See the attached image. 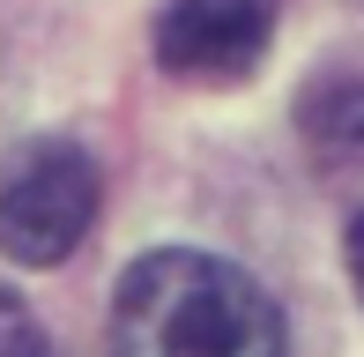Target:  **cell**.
I'll return each mask as SVG.
<instances>
[{
    "mask_svg": "<svg viewBox=\"0 0 364 357\" xmlns=\"http://www.w3.org/2000/svg\"><path fill=\"white\" fill-rule=\"evenodd\" d=\"M119 357H290L283 313L245 268L193 246L141 253L112 298Z\"/></svg>",
    "mask_w": 364,
    "mask_h": 357,
    "instance_id": "cell-1",
    "label": "cell"
},
{
    "mask_svg": "<svg viewBox=\"0 0 364 357\" xmlns=\"http://www.w3.org/2000/svg\"><path fill=\"white\" fill-rule=\"evenodd\" d=\"M97 223V164L75 142H38L0 178V253L23 268H53Z\"/></svg>",
    "mask_w": 364,
    "mask_h": 357,
    "instance_id": "cell-2",
    "label": "cell"
},
{
    "mask_svg": "<svg viewBox=\"0 0 364 357\" xmlns=\"http://www.w3.org/2000/svg\"><path fill=\"white\" fill-rule=\"evenodd\" d=\"M275 38V0H171L156 15V60L186 82H238Z\"/></svg>",
    "mask_w": 364,
    "mask_h": 357,
    "instance_id": "cell-3",
    "label": "cell"
},
{
    "mask_svg": "<svg viewBox=\"0 0 364 357\" xmlns=\"http://www.w3.org/2000/svg\"><path fill=\"white\" fill-rule=\"evenodd\" d=\"M305 134L327 156H364V75H342L305 97Z\"/></svg>",
    "mask_w": 364,
    "mask_h": 357,
    "instance_id": "cell-4",
    "label": "cell"
},
{
    "mask_svg": "<svg viewBox=\"0 0 364 357\" xmlns=\"http://www.w3.org/2000/svg\"><path fill=\"white\" fill-rule=\"evenodd\" d=\"M0 357H53L45 328L30 320V305H23V298H8V290H0Z\"/></svg>",
    "mask_w": 364,
    "mask_h": 357,
    "instance_id": "cell-5",
    "label": "cell"
},
{
    "mask_svg": "<svg viewBox=\"0 0 364 357\" xmlns=\"http://www.w3.org/2000/svg\"><path fill=\"white\" fill-rule=\"evenodd\" d=\"M350 275H357V298H364V208H357V223H350Z\"/></svg>",
    "mask_w": 364,
    "mask_h": 357,
    "instance_id": "cell-6",
    "label": "cell"
}]
</instances>
